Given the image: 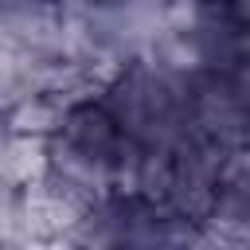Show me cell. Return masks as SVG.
<instances>
[{"label": "cell", "mask_w": 250, "mask_h": 250, "mask_svg": "<svg viewBox=\"0 0 250 250\" xmlns=\"http://www.w3.org/2000/svg\"><path fill=\"white\" fill-rule=\"evenodd\" d=\"M51 172V137L39 133H8L4 156H0V176L4 188H27Z\"/></svg>", "instance_id": "cell-1"}, {"label": "cell", "mask_w": 250, "mask_h": 250, "mask_svg": "<svg viewBox=\"0 0 250 250\" xmlns=\"http://www.w3.org/2000/svg\"><path fill=\"white\" fill-rule=\"evenodd\" d=\"M70 105L55 94H31L8 109V133H39V137H59L66 125Z\"/></svg>", "instance_id": "cell-2"}, {"label": "cell", "mask_w": 250, "mask_h": 250, "mask_svg": "<svg viewBox=\"0 0 250 250\" xmlns=\"http://www.w3.org/2000/svg\"><path fill=\"white\" fill-rule=\"evenodd\" d=\"M203 0H164V27L168 31H199L207 23Z\"/></svg>", "instance_id": "cell-3"}, {"label": "cell", "mask_w": 250, "mask_h": 250, "mask_svg": "<svg viewBox=\"0 0 250 250\" xmlns=\"http://www.w3.org/2000/svg\"><path fill=\"white\" fill-rule=\"evenodd\" d=\"M230 82H234V90L250 102V59H234V66H230V74H227Z\"/></svg>", "instance_id": "cell-4"}, {"label": "cell", "mask_w": 250, "mask_h": 250, "mask_svg": "<svg viewBox=\"0 0 250 250\" xmlns=\"http://www.w3.org/2000/svg\"><path fill=\"white\" fill-rule=\"evenodd\" d=\"M230 16H234L242 27H250V0H230Z\"/></svg>", "instance_id": "cell-5"}]
</instances>
